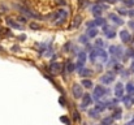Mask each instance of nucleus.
<instances>
[{
	"label": "nucleus",
	"instance_id": "1",
	"mask_svg": "<svg viewBox=\"0 0 134 125\" xmlns=\"http://www.w3.org/2000/svg\"><path fill=\"white\" fill-rule=\"evenodd\" d=\"M73 90H74V96H77V98H78V96H81V93H82V91H81V89H80L78 86H74V89H73Z\"/></svg>",
	"mask_w": 134,
	"mask_h": 125
},
{
	"label": "nucleus",
	"instance_id": "2",
	"mask_svg": "<svg viewBox=\"0 0 134 125\" xmlns=\"http://www.w3.org/2000/svg\"><path fill=\"white\" fill-rule=\"evenodd\" d=\"M111 123H112V120H111V119H108V120H104V121H103V124L104 125H108V124H111Z\"/></svg>",
	"mask_w": 134,
	"mask_h": 125
},
{
	"label": "nucleus",
	"instance_id": "3",
	"mask_svg": "<svg viewBox=\"0 0 134 125\" xmlns=\"http://www.w3.org/2000/svg\"><path fill=\"white\" fill-rule=\"evenodd\" d=\"M31 28H33V29H39V25H37V24H31Z\"/></svg>",
	"mask_w": 134,
	"mask_h": 125
}]
</instances>
